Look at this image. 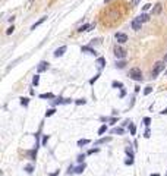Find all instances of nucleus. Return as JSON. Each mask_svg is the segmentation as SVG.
Masks as SVG:
<instances>
[{
	"mask_svg": "<svg viewBox=\"0 0 167 176\" xmlns=\"http://www.w3.org/2000/svg\"><path fill=\"white\" fill-rule=\"evenodd\" d=\"M106 131H107V126H106V125H101V126H100V129H98V135H103Z\"/></svg>",
	"mask_w": 167,
	"mask_h": 176,
	"instance_id": "obj_17",
	"label": "nucleus"
},
{
	"mask_svg": "<svg viewBox=\"0 0 167 176\" xmlns=\"http://www.w3.org/2000/svg\"><path fill=\"white\" fill-rule=\"evenodd\" d=\"M84 158H85V156H84V154L78 156V162H79V163H84Z\"/></svg>",
	"mask_w": 167,
	"mask_h": 176,
	"instance_id": "obj_31",
	"label": "nucleus"
},
{
	"mask_svg": "<svg viewBox=\"0 0 167 176\" xmlns=\"http://www.w3.org/2000/svg\"><path fill=\"white\" fill-rule=\"evenodd\" d=\"M150 7H151V5H150V3H148V5H145V6H144V10H148V9H150Z\"/></svg>",
	"mask_w": 167,
	"mask_h": 176,
	"instance_id": "obj_38",
	"label": "nucleus"
},
{
	"mask_svg": "<svg viewBox=\"0 0 167 176\" xmlns=\"http://www.w3.org/2000/svg\"><path fill=\"white\" fill-rule=\"evenodd\" d=\"M38 82H40V78H38V75H35L34 79H32V84L34 85H38Z\"/></svg>",
	"mask_w": 167,
	"mask_h": 176,
	"instance_id": "obj_24",
	"label": "nucleus"
},
{
	"mask_svg": "<svg viewBox=\"0 0 167 176\" xmlns=\"http://www.w3.org/2000/svg\"><path fill=\"white\" fill-rule=\"evenodd\" d=\"M116 40H117V43L123 44V43H126V41H127V35H126V34H123V32H117V34H116Z\"/></svg>",
	"mask_w": 167,
	"mask_h": 176,
	"instance_id": "obj_4",
	"label": "nucleus"
},
{
	"mask_svg": "<svg viewBox=\"0 0 167 176\" xmlns=\"http://www.w3.org/2000/svg\"><path fill=\"white\" fill-rule=\"evenodd\" d=\"M106 2H110V0H106Z\"/></svg>",
	"mask_w": 167,
	"mask_h": 176,
	"instance_id": "obj_43",
	"label": "nucleus"
},
{
	"mask_svg": "<svg viewBox=\"0 0 167 176\" xmlns=\"http://www.w3.org/2000/svg\"><path fill=\"white\" fill-rule=\"evenodd\" d=\"M164 62H167V54H166V57H164Z\"/></svg>",
	"mask_w": 167,
	"mask_h": 176,
	"instance_id": "obj_42",
	"label": "nucleus"
},
{
	"mask_svg": "<svg viewBox=\"0 0 167 176\" xmlns=\"http://www.w3.org/2000/svg\"><path fill=\"white\" fill-rule=\"evenodd\" d=\"M82 51H88L89 54H95V50H92V48H91V47H88V46L82 47Z\"/></svg>",
	"mask_w": 167,
	"mask_h": 176,
	"instance_id": "obj_13",
	"label": "nucleus"
},
{
	"mask_svg": "<svg viewBox=\"0 0 167 176\" xmlns=\"http://www.w3.org/2000/svg\"><path fill=\"white\" fill-rule=\"evenodd\" d=\"M113 134H119V135H122V134H123V129H122V128H114V129H113Z\"/></svg>",
	"mask_w": 167,
	"mask_h": 176,
	"instance_id": "obj_21",
	"label": "nucleus"
},
{
	"mask_svg": "<svg viewBox=\"0 0 167 176\" xmlns=\"http://www.w3.org/2000/svg\"><path fill=\"white\" fill-rule=\"evenodd\" d=\"M132 28H134L135 31H139V29H141V21L138 19V18L132 21Z\"/></svg>",
	"mask_w": 167,
	"mask_h": 176,
	"instance_id": "obj_6",
	"label": "nucleus"
},
{
	"mask_svg": "<svg viewBox=\"0 0 167 176\" xmlns=\"http://www.w3.org/2000/svg\"><path fill=\"white\" fill-rule=\"evenodd\" d=\"M161 9H163L161 3H157V5L154 6V9H153V15H158V13L161 12Z\"/></svg>",
	"mask_w": 167,
	"mask_h": 176,
	"instance_id": "obj_8",
	"label": "nucleus"
},
{
	"mask_svg": "<svg viewBox=\"0 0 167 176\" xmlns=\"http://www.w3.org/2000/svg\"><path fill=\"white\" fill-rule=\"evenodd\" d=\"M98 151H100L98 148H91V150L88 151V154H94V153H98Z\"/></svg>",
	"mask_w": 167,
	"mask_h": 176,
	"instance_id": "obj_30",
	"label": "nucleus"
},
{
	"mask_svg": "<svg viewBox=\"0 0 167 176\" xmlns=\"http://www.w3.org/2000/svg\"><path fill=\"white\" fill-rule=\"evenodd\" d=\"M113 87H119V88H122V87H123V84H122V82H117V81H114V82H113Z\"/></svg>",
	"mask_w": 167,
	"mask_h": 176,
	"instance_id": "obj_29",
	"label": "nucleus"
},
{
	"mask_svg": "<svg viewBox=\"0 0 167 176\" xmlns=\"http://www.w3.org/2000/svg\"><path fill=\"white\" fill-rule=\"evenodd\" d=\"M47 141H48V135H46V136L43 138V144H47Z\"/></svg>",
	"mask_w": 167,
	"mask_h": 176,
	"instance_id": "obj_36",
	"label": "nucleus"
},
{
	"mask_svg": "<svg viewBox=\"0 0 167 176\" xmlns=\"http://www.w3.org/2000/svg\"><path fill=\"white\" fill-rule=\"evenodd\" d=\"M150 135H151V131L147 129V131H145V138H150Z\"/></svg>",
	"mask_w": 167,
	"mask_h": 176,
	"instance_id": "obj_33",
	"label": "nucleus"
},
{
	"mask_svg": "<svg viewBox=\"0 0 167 176\" xmlns=\"http://www.w3.org/2000/svg\"><path fill=\"white\" fill-rule=\"evenodd\" d=\"M54 112H56L54 109H50V110H47V112H46V116H47V117H48V116H53V115H54Z\"/></svg>",
	"mask_w": 167,
	"mask_h": 176,
	"instance_id": "obj_25",
	"label": "nucleus"
},
{
	"mask_svg": "<svg viewBox=\"0 0 167 176\" xmlns=\"http://www.w3.org/2000/svg\"><path fill=\"white\" fill-rule=\"evenodd\" d=\"M85 167H87V166H85V163H82V164H79V166H78V167L75 169V173H78V175H81V173H82V172L85 170Z\"/></svg>",
	"mask_w": 167,
	"mask_h": 176,
	"instance_id": "obj_10",
	"label": "nucleus"
},
{
	"mask_svg": "<svg viewBox=\"0 0 167 176\" xmlns=\"http://www.w3.org/2000/svg\"><path fill=\"white\" fill-rule=\"evenodd\" d=\"M129 128H131V135H135V134H136V126H135V125H132V123H131V125H129Z\"/></svg>",
	"mask_w": 167,
	"mask_h": 176,
	"instance_id": "obj_18",
	"label": "nucleus"
},
{
	"mask_svg": "<svg viewBox=\"0 0 167 176\" xmlns=\"http://www.w3.org/2000/svg\"><path fill=\"white\" fill-rule=\"evenodd\" d=\"M76 104H85V100H76Z\"/></svg>",
	"mask_w": 167,
	"mask_h": 176,
	"instance_id": "obj_37",
	"label": "nucleus"
},
{
	"mask_svg": "<svg viewBox=\"0 0 167 176\" xmlns=\"http://www.w3.org/2000/svg\"><path fill=\"white\" fill-rule=\"evenodd\" d=\"M136 3H138V0H132V6H135Z\"/></svg>",
	"mask_w": 167,
	"mask_h": 176,
	"instance_id": "obj_39",
	"label": "nucleus"
},
{
	"mask_svg": "<svg viewBox=\"0 0 167 176\" xmlns=\"http://www.w3.org/2000/svg\"><path fill=\"white\" fill-rule=\"evenodd\" d=\"M89 144V139H79L78 141V147H82V145H87Z\"/></svg>",
	"mask_w": 167,
	"mask_h": 176,
	"instance_id": "obj_14",
	"label": "nucleus"
},
{
	"mask_svg": "<svg viewBox=\"0 0 167 176\" xmlns=\"http://www.w3.org/2000/svg\"><path fill=\"white\" fill-rule=\"evenodd\" d=\"M125 65H126V63H125V62H123V60H122V62H117V65H116V66H117V68H120V69H122V68H125Z\"/></svg>",
	"mask_w": 167,
	"mask_h": 176,
	"instance_id": "obj_28",
	"label": "nucleus"
},
{
	"mask_svg": "<svg viewBox=\"0 0 167 176\" xmlns=\"http://www.w3.org/2000/svg\"><path fill=\"white\" fill-rule=\"evenodd\" d=\"M114 54H116V57H117V59H123V57L126 56V50H125V48H122V47H116Z\"/></svg>",
	"mask_w": 167,
	"mask_h": 176,
	"instance_id": "obj_3",
	"label": "nucleus"
},
{
	"mask_svg": "<svg viewBox=\"0 0 167 176\" xmlns=\"http://www.w3.org/2000/svg\"><path fill=\"white\" fill-rule=\"evenodd\" d=\"M57 175H59V170H57V172H56V173H51L50 176H57Z\"/></svg>",
	"mask_w": 167,
	"mask_h": 176,
	"instance_id": "obj_40",
	"label": "nucleus"
},
{
	"mask_svg": "<svg viewBox=\"0 0 167 176\" xmlns=\"http://www.w3.org/2000/svg\"><path fill=\"white\" fill-rule=\"evenodd\" d=\"M88 28H91V25H88V24H85V25H82L78 31H88Z\"/></svg>",
	"mask_w": 167,
	"mask_h": 176,
	"instance_id": "obj_19",
	"label": "nucleus"
},
{
	"mask_svg": "<svg viewBox=\"0 0 167 176\" xmlns=\"http://www.w3.org/2000/svg\"><path fill=\"white\" fill-rule=\"evenodd\" d=\"M151 91H153V87H147V88H145V91H144V94H145V95H148V94H151Z\"/></svg>",
	"mask_w": 167,
	"mask_h": 176,
	"instance_id": "obj_22",
	"label": "nucleus"
},
{
	"mask_svg": "<svg viewBox=\"0 0 167 176\" xmlns=\"http://www.w3.org/2000/svg\"><path fill=\"white\" fill-rule=\"evenodd\" d=\"M98 76H100V75H95V76H94V78H92V79H91V81H89V84H94V82H95V81H97V79H98Z\"/></svg>",
	"mask_w": 167,
	"mask_h": 176,
	"instance_id": "obj_32",
	"label": "nucleus"
},
{
	"mask_svg": "<svg viewBox=\"0 0 167 176\" xmlns=\"http://www.w3.org/2000/svg\"><path fill=\"white\" fill-rule=\"evenodd\" d=\"M164 69V62H157L153 68V72H151V76L153 78H157V75L161 72V70Z\"/></svg>",
	"mask_w": 167,
	"mask_h": 176,
	"instance_id": "obj_2",
	"label": "nucleus"
},
{
	"mask_svg": "<svg viewBox=\"0 0 167 176\" xmlns=\"http://www.w3.org/2000/svg\"><path fill=\"white\" fill-rule=\"evenodd\" d=\"M129 76H131L132 79L135 81H142V72L139 68H132L131 70H129Z\"/></svg>",
	"mask_w": 167,
	"mask_h": 176,
	"instance_id": "obj_1",
	"label": "nucleus"
},
{
	"mask_svg": "<svg viewBox=\"0 0 167 176\" xmlns=\"http://www.w3.org/2000/svg\"><path fill=\"white\" fill-rule=\"evenodd\" d=\"M65 51H66V46H62V47H59L57 50L54 51V56H56V57H60V56H63Z\"/></svg>",
	"mask_w": 167,
	"mask_h": 176,
	"instance_id": "obj_5",
	"label": "nucleus"
},
{
	"mask_svg": "<svg viewBox=\"0 0 167 176\" xmlns=\"http://www.w3.org/2000/svg\"><path fill=\"white\" fill-rule=\"evenodd\" d=\"M126 154L129 156V158H134V151H132V148H131V147H127V148H126Z\"/></svg>",
	"mask_w": 167,
	"mask_h": 176,
	"instance_id": "obj_15",
	"label": "nucleus"
},
{
	"mask_svg": "<svg viewBox=\"0 0 167 176\" xmlns=\"http://www.w3.org/2000/svg\"><path fill=\"white\" fill-rule=\"evenodd\" d=\"M144 123H145V126H150L151 125V119L150 117H144Z\"/></svg>",
	"mask_w": 167,
	"mask_h": 176,
	"instance_id": "obj_23",
	"label": "nucleus"
},
{
	"mask_svg": "<svg viewBox=\"0 0 167 176\" xmlns=\"http://www.w3.org/2000/svg\"><path fill=\"white\" fill-rule=\"evenodd\" d=\"M21 104L27 107V106H28V98H24V97H22V98H21Z\"/></svg>",
	"mask_w": 167,
	"mask_h": 176,
	"instance_id": "obj_27",
	"label": "nucleus"
},
{
	"mask_svg": "<svg viewBox=\"0 0 167 176\" xmlns=\"http://www.w3.org/2000/svg\"><path fill=\"white\" fill-rule=\"evenodd\" d=\"M138 19H139L141 22H147L148 19H150V18H148V15H147V13H142V15H139V16H138Z\"/></svg>",
	"mask_w": 167,
	"mask_h": 176,
	"instance_id": "obj_12",
	"label": "nucleus"
},
{
	"mask_svg": "<svg viewBox=\"0 0 167 176\" xmlns=\"http://www.w3.org/2000/svg\"><path fill=\"white\" fill-rule=\"evenodd\" d=\"M125 163H126V164H134V158H129V160H126Z\"/></svg>",
	"mask_w": 167,
	"mask_h": 176,
	"instance_id": "obj_34",
	"label": "nucleus"
},
{
	"mask_svg": "<svg viewBox=\"0 0 167 176\" xmlns=\"http://www.w3.org/2000/svg\"><path fill=\"white\" fill-rule=\"evenodd\" d=\"M25 170H27V173H32V172H34V167H32L31 164H28V166L25 167Z\"/></svg>",
	"mask_w": 167,
	"mask_h": 176,
	"instance_id": "obj_26",
	"label": "nucleus"
},
{
	"mask_svg": "<svg viewBox=\"0 0 167 176\" xmlns=\"http://www.w3.org/2000/svg\"><path fill=\"white\" fill-rule=\"evenodd\" d=\"M46 19H47V16H44V18H41V19H40V21H37V22H35V24H34V25L31 27V29H35V28H37V27H38V25H41V24H43V22H44Z\"/></svg>",
	"mask_w": 167,
	"mask_h": 176,
	"instance_id": "obj_11",
	"label": "nucleus"
},
{
	"mask_svg": "<svg viewBox=\"0 0 167 176\" xmlns=\"http://www.w3.org/2000/svg\"><path fill=\"white\" fill-rule=\"evenodd\" d=\"M104 63H106V60H104V57H98L97 59V65L101 68V66H104Z\"/></svg>",
	"mask_w": 167,
	"mask_h": 176,
	"instance_id": "obj_16",
	"label": "nucleus"
},
{
	"mask_svg": "<svg viewBox=\"0 0 167 176\" xmlns=\"http://www.w3.org/2000/svg\"><path fill=\"white\" fill-rule=\"evenodd\" d=\"M110 141H111V136H106V138H100L98 141H97V145H100V144H106V142H110Z\"/></svg>",
	"mask_w": 167,
	"mask_h": 176,
	"instance_id": "obj_7",
	"label": "nucleus"
},
{
	"mask_svg": "<svg viewBox=\"0 0 167 176\" xmlns=\"http://www.w3.org/2000/svg\"><path fill=\"white\" fill-rule=\"evenodd\" d=\"M13 29H15L13 27H10V28H7V31H6V34H12V32H13Z\"/></svg>",
	"mask_w": 167,
	"mask_h": 176,
	"instance_id": "obj_35",
	"label": "nucleus"
},
{
	"mask_svg": "<svg viewBox=\"0 0 167 176\" xmlns=\"http://www.w3.org/2000/svg\"><path fill=\"white\" fill-rule=\"evenodd\" d=\"M48 68V63L47 62H41L40 65H38V69H37V70H38V72H43V70H46Z\"/></svg>",
	"mask_w": 167,
	"mask_h": 176,
	"instance_id": "obj_9",
	"label": "nucleus"
},
{
	"mask_svg": "<svg viewBox=\"0 0 167 176\" xmlns=\"http://www.w3.org/2000/svg\"><path fill=\"white\" fill-rule=\"evenodd\" d=\"M40 98H53V94H50V93H47V94H41Z\"/></svg>",
	"mask_w": 167,
	"mask_h": 176,
	"instance_id": "obj_20",
	"label": "nucleus"
},
{
	"mask_svg": "<svg viewBox=\"0 0 167 176\" xmlns=\"http://www.w3.org/2000/svg\"><path fill=\"white\" fill-rule=\"evenodd\" d=\"M151 176H160V175H158V173H153Z\"/></svg>",
	"mask_w": 167,
	"mask_h": 176,
	"instance_id": "obj_41",
	"label": "nucleus"
}]
</instances>
